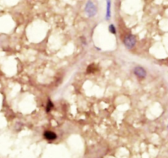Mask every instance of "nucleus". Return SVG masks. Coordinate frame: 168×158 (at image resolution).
Segmentation results:
<instances>
[{
	"instance_id": "6e6552de",
	"label": "nucleus",
	"mask_w": 168,
	"mask_h": 158,
	"mask_svg": "<svg viewBox=\"0 0 168 158\" xmlns=\"http://www.w3.org/2000/svg\"><path fill=\"white\" fill-rule=\"evenodd\" d=\"M108 30H109V32H110L111 34H116V28L115 27V26H114L113 24H111V25H109V26H108Z\"/></svg>"
},
{
	"instance_id": "39448f33",
	"label": "nucleus",
	"mask_w": 168,
	"mask_h": 158,
	"mask_svg": "<svg viewBox=\"0 0 168 158\" xmlns=\"http://www.w3.org/2000/svg\"><path fill=\"white\" fill-rule=\"evenodd\" d=\"M107 8H106V16L105 18L107 21H109L112 17V1L111 0H107Z\"/></svg>"
},
{
	"instance_id": "0eeeda50",
	"label": "nucleus",
	"mask_w": 168,
	"mask_h": 158,
	"mask_svg": "<svg viewBox=\"0 0 168 158\" xmlns=\"http://www.w3.org/2000/svg\"><path fill=\"white\" fill-rule=\"evenodd\" d=\"M53 107H54V105H53V102L50 100V99H48V102H47V105H46V112H50L51 111H52V109H53Z\"/></svg>"
},
{
	"instance_id": "7ed1b4c3",
	"label": "nucleus",
	"mask_w": 168,
	"mask_h": 158,
	"mask_svg": "<svg viewBox=\"0 0 168 158\" xmlns=\"http://www.w3.org/2000/svg\"><path fill=\"white\" fill-rule=\"evenodd\" d=\"M133 72L134 74V75L139 78V79H144L145 77L147 76V71L144 68L140 67V66H137L134 68Z\"/></svg>"
},
{
	"instance_id": "423d86ee",
	"label": "nucleus",
	"mask_w": 168,
	"mask_h": 158,
	"mask_svg": "<svg viewBox=\"0 0 168 158\" xmlns=\"http://www.w3.org/2000/svg\"><path fill=\"white\" fill-rule=\"evenodd\" d=\"M88 74H92L93 72H96L97 71H98V67H97V65L96 64H94V63H92V64H90V65H89L87 67V70H86Z\"/></svg>"
},
{
	"instance_id": "20e7f679",
	"label": "nucleus",
	"mask_w": 168,
	"mask_h": 158,
	"mask_svg": "<svg viewBox=\"0 0 168 158\" xmlns=\"http://www.w3.org/2000/svg\"><path fill=\"white\" fill-rule=\"evenodd\" d=\"M44 138L46 139L47 141L52 142L57 139L58 135L53 132V131H50V130H47L44 133Z\"/></svg>"
},
{
	"instance_id": "1a4fd4ad",
	"label": "nucleus",
	"mask_w": 168,
	"mask_h": 158,
	"mask_svg": "<svg viewBox=\"0 0 168 158\" xmlns=\"http://www.w3.org/2000/svg\"><path fill=\"white\" fill-rule=\"evenodd\" d=\"M81 44H82L83 45H87V40H86V38H85V36H81Z\"/></svg>"
},
{
	"instance_id": "f257e3e1",
	"label": "nucleus",
	"mask_w": 168,
	"mask_h": 158,
	"mask_svg": "<svg viewBox=\"0 0 168 158\" xmlns=\"http://www.w3.org/2000/svg\"><path fill=\"white\" fill-rule=\"evenodd\" d=\"M123 44L128 50H132L136 45V37L132 34H127L123 38Z\"/></svg>"
},
{
	"instance_id": "f03ea898",
	"label": "nucleus",
	"mask_w": 168,
	"mask_h": 158,
	"mask_svg": "<svg viewBox=\"0 0 168 158\" xmlns=\"http://www.w3.org/2000/svg\"><path fill=\"white\" fill-rule=\"evenodd\" d=\"M85 14L87 15L88 17H93L96 16L97 12H98V9L97 7L95 5V3H93L92 0H88L85 7Z\"/></svg>"
}]
</instances>
